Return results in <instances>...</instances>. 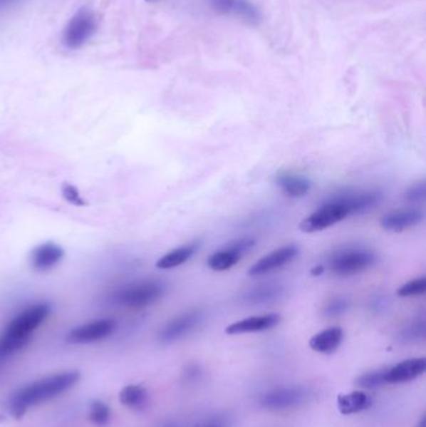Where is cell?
I'll return each mask as SVG.
<instances>
[{
    "mask_svg": "<svg viewBox=\"0 0 426 427\" xmlns=\"http://www.w3.org/2000/svg\"><path fill=\"white\" fill-rule=\"evenodd\" d=\"M386 370H378V371H370L368 374L361 375L356 380V385L361 389H376L386 384L385 382Z\"/></svg>",
    "mask_w": 426,
    "mask_h": 427,
    "instance_id": "cb8c5ba5",
    "label": "cell"
},
{
    "mask_svg": "<svg viewBox=\"0 0 426 427\" xmlns=\"http://www.w3.org/2000/svg\"><path fill=\"white\" fill-rule=\"evenodd\" d=\"M200 247V242H194L183 247H177L170 252H167L165 255H162L157 262V269L162 270H169L174 267H180L185 262H189L192 257L197 254Z\"/></svg>",
    "mask_w": 426,
    "mask_h": 427,
    "instance_id": "ffe728a7",
    "label": "cell"
},
{
    "mask_svg": "<svg viewBox=\"0 0 426 427\" xmlns=\"http://www.w3.org/2000/svg\"><path fill=\"white\" fill-rule=\"evenodd\" d=\"M338 408L343 415H353L371 406V398L365 392L353 391L338 396Z\"/></svg>",
    "mask_w": 426,
    "mask_h": 427,
    "instance_id": "44dd1931",
    "label": "cell"
},
{
    "mask_svg": "<svg viewBox=\"0 0 426 427\" xmlns=\"http://www.w3.org/2000/svg\"><path fill=\"white\" fill-rule=\"evenodd\" d=\"M426 292L425 277H417L414 280L405 282L398 289V297H422Z\"/></svg>",
    "mask_w": 426,
    "mask_h": 427,
    "instance_id": "603a6c76",
    "label": "cell"
},
{
    "mask_svg": "<svg viewBox=\"0 0 426 427\" xmlns=\"http://www.w3.org/2000/svg\"><path fill=\"white\" fill-rule=\"evenodd\" d=\"M97 18L88 9H80L71 16L63 31L61 41L66 49L76 51L85 46L97 31Z\"/></svg>",
    "mask_w": 426,
    "mask_h": 427,
    "instance_id": "8992f818",
    "label": "cell"
},
{
    "mask_svg": "<svg viewBox=\"0 0 426 427\" xmlns=\"http://www.w3.org/2000/svg\"><path fill=\"white\" fill-rule=\"evenodd\" d=\"M426 185L425 181H417L414 185H411L407 190L405 191L406 201H409L411 204H419L425 200Z\"/></svg>",
    "mask_w": 426,
    "mask_h": 427,
    "instance_id": "83f0119b",
    "label": "cell"
},
{
    "mask_svg": "<svg viewBox=\"0 0 426 427\" xmlns=\"http://www.w3.org/2000/svg\"><path fill=\"white\" fill-rule=\"evenodd\" d=\"M214 11L223 16L240 18L248 23H258L260 13L248 0H208Z\"/></svg>",
    "mask_w": 426,
    "mask_h": 427,
    "instance_id": "5bb4252c",
    "label": "cell"
},
{
    "mask_svg": "<svg viewBox=\"0 0 426 427\" xmlns=\"http://www.w3.org/2000/svg\"><path fill=\"white\" fill-rule=\"evenodd\" d=\"M61 195L66 199V202H69L74 206H87L88 201L81 195L80 191L69 182H64L61 186Z\"/></svg>",
    "mask_w": 426,
    "mask_h": 427,
    "instance_id": "484cf974",
    "label": "cell"
},
{
    "mask_svg": "<svg viewBox=\"0 0 426 427\" xmlns=\"http://www.w3.org/2000/svg\"><path fill=\"white\" fill-rule=\"evenodd\" d=\"M89 418L98 426H104L110 420V408L104 402L94 401L90 406Z\"/></svg>",
    "mask_w": 426,
    "mask_h": 427,
    "instance_id": "d4e9b609",
    "label": "cell"
},
{
    "mask_svg": "<svg viewBox=\"0 0 426 427\" xmlns=\"http://www.w3.org/2000/svg\"><path fill=\"white\" fill-rule=\"evenodd\" d=\"M402 335L405 337V340H417L419 337L422 339L425 336V321L421 320V321L412 324L411 326L406 329Z\"/></svg>",
    "mask_w": 426,
    "mask_h": 427,
    "instance_id": "f1b7e54d",
    "label": "cell"
},
{
    "mask_svg": "<svg viewBox=\"0 0 426 427\" xmlns=\"http://www.w3.org/2000/svg\"><path fill=\"white\" fill-rule=\"evenodd\" d=\"M281 320L279 314H266L260 317H251L243 319L240 321L233 322L225 329L228 335H241L250 332H263L276 326Z\"/></svg>",
    "mask_w": 426,
    "mask_h": 427,
    "instance_id": "2e32d148",
    "label": "cell"
},
{
    "mask_svg": "<svg viewBox=\"0 0 426 427\" xmlns=\"http://www.w3.org/2000/svg\"><path fill=\"white\" fill-rule=\"evenodd\" d=\"M299 252V247L294 244L275 249L274 252H269L268 255H265L253 264V267L249 269V277H263L273 272H279L285 267H288L290 262H294Z\"/></svg>",
    "mask_w": 426,
    "mask_h": 427,
    "instance_id": "ba28073f",
    "label": "cell"
},
{
    "mask_svg": "<svg viewBox=\"0 0 426 427\" xmlns=\"http://www.w3.org/2000/svg\"><path fill=\"white\" fill-rule=\"evenodd\" d=\"M426 371V360L424 357L409 359L396 364L385 372L386 384H404L420 377Z\"/></svg>",
    "mask_w": 426,
    "mask_h": 427,
    "instance_id": "9a60e30c",
    "label": "cell"
},
{
    "mask_svg": "<svg viewBox=\"0 0 426 427\" xmlns=\"http://www.w3.org/2000/svg\"><path fill=\"white\" fill-rule=\"evenodd\" d=\"M147 1H155V0H147Z\"/></svg>",
    "mask_w": 426,
    "mask_h": 427,
    "instance_id": "d6a6232c",
    "label": "cell"
},
{
    "mask_svg": "<svg viewBox=\"0 0 426 427\" xmlns=\"http://www.w3.org/2000/svg\"><path fill=\"white\" fill-rule=\"evenodd\" d=\"M255 239L243 237L234 242H230L227 247H222L218 252H213L207 260V265L213 272H227L235 267L251 249L255 247Z\"/></svg>",
    "mask_w": 426,
    "mask_h": 427,
    "instance_id": "52a82bcc",
    "label": "cell"
},
{
    "mask_svg": "<svg viewBox=\"0 0 426 427\" xmlns=\"http://www.w3.org/2000/svg\"><path fill=\"white\" fill-rule=\"evenodd\" d=\"M11 0H0V6H4V4H8V3H11Z\"/></svg>",
    "mask_w": 426,
    "mask_h": 427,
    "instance_id": "1f68e13d",
    "label": "cell"
},
{
    "mask_svg": "<svg viewBox=\"0 0 426 427\" xmlns=\"http://www.w3.org/2000/svg\"><path fill=\"white\" fill-rule=\"evenodd\" d=\"M376 262L378 257L371 250L364 247H344L334 252L324 267L336 277H348L369 270Z\"/></svg>",
    "mask_w": 426,
    "mask_h": 427,
    "instance_id": "277c9868",
    "label": "cell"
},
{
    "mask_svg": "<svg viewBox=\"0 0 426 427\" xmlns=\"http://www.w3.org/2000/svg\"><path fill=\"white\" fill-rule=\"evenodd\" d=\"M274 182L284 195L293 199H300L308 195L313 186L311 181L306 176L290 171H281L275 174Z\"/></svg>",
    "mask_w": 426,
    "mask_h": 427,
    "instance_id": "e0dca14e",
    "label": "cell"
},
{
    "mask_svg": "<svg viewBox=\"0 0 426 427\" xmlns=\"http://www.w3.org/2000/svg\"><path fill=\"white\" fill-rule=\"evenodd\" d=\"M284 294V287L278 282H268L254 287L243 294L241 302L246 305H265L279 300Z\"/></svg>",
    "mask_w": 426,
    "mask_h": 427,
    "instance_id": "ac0fdd59",
    "label": "cell"
},
{
    "mask_svg": "<svg viewBox=\"0 0 426 427\" xmlns=\"http://www.w3.org/2000/svg\"><path fill=\"white\" fill-rule=\"evenodd\" d=\"M310 395L309 390L304 387H279L264 393L260 398V403L268 410L283 411L303 405L309 400Z\"/></svg>",
    "mask_w": 426,
    "mask_h": 427,
    "instance_id": "9c48e42d",
    "label": "cell"
},
{
    "mask_svg": "<svg viewBox=\"0 0 426 427\" xmlns=\"http://www.w3.org/2000/svg\"><path fill=\"white\" fill-rule=\"evenodd\" d=\"M51 312L49 302H36L13 317L0 335V359H6L24 349Z\"/></svg>",
    "mask_w": 426,
    "mask_h": 427,
    "instance_id": "7a4b0ae2",
    "label": "cell"
},
{
    "mask_svg": "<svg viewBox=\"0 0 426 427\" xmlns=\"http://www.w3.org/2000/svg\"><path fill=\"white\" fill-rule=\"evenodd\" d=\"M424 211L416 207H402L386 212L381 217L380 225L384 230L390 232H404L420 225L424 222Z\"/></svg>",
    "mask_w": 426,
    "mask_h": 427,
    "instance_id": "7c38bea8",
    "label": "cell"
},
{
    "mask_svg": "<svg viewBox=\"0 0 426 427\" xmlns=\"http://www.w3.org/2000/svg\"><path fill=\"white\" fill-rule=\"evenodd\" d=\"M118 324L114 319H99L73 329L66 340L71 344H92L102 341L117 331Z\"/></svg>",
    "mask_w": 426,
    "mask_h": 427,
    "instance_id": "8fae6325",
    "label": "cell"
},
{
    "mask_svg": "<svg viewBox=\"0 0 426 427\" xmlns=\"http://www.w3.org/2000/svg\"><path fill=\"white\" fill-rule=\"evenodd\" d=\"M119 397H120V402L124 406L139 410L147 405V389L140 385H129L123 389Z\"/></svg>",
    "mask_w": 426,
    "mask_h": 427,
    "instance_id": "7402d4cb",
    "label": "cell"
},
{
    "mask_svg": "<svg viewBox=\"0 0 426 427\" xmlns=\"http://www.w3.org/2000/svg\"><path fill=\"white\" fill-rule=\"evenodd\" d=\"M349 309V302L348 299L343 297H334L331 299L324 307V315L328 317H339L344 314Z\"/></svg>",
    "mask_w": 426,
    "mask_h": 427,
    "instance_id": "4316f807",
    "label": "cell"
},
{
    "mask_svg": "<svg viewBox=\"0 0 426 427\" xmlns=\"http://www.w3.org/2000/svg\"><path fill=\"white\" fill-rule=\"evenodd\" d=\"M343 339H344V330L341 327H329L311 337L309 346L311 347V350L320 354H331L341 345Z\"/></svg>",
    "mask_w": 426,
    "mask_h": 427,
    "instance_id": "d6986e66",
    "label": "cell"
},
{
    "mask_svg": "<svg viewBox=\"0 0 426 427\" xmlns=\"http://www.w3.org/2000/svg\"><path fill=\"white\" fill-rule=\"evenodd\" d=\"M64 249L56 242H43L29 254V262L33 270L38 272H51L64 259Z\"/></svg>",
    "mask_w": 426,
    "mask_h": 427,
    "instance_id": "4fadbf2b",
    "label": "cell"
},
{
    "mask_svg": "<svg viewBox=\"0 0 426 427\" xmlns=\"http://www.w3.org/2000/svg\"><path fill=\"white\" fill-rule=\"evenodd\" d=\"M417 427H426L425 417H422V420H421L420 423H419V426H417Z\"/></svg>",
    "mask_w": 426,
    "mask_h": 427,
    "instance_id": "4dcf8cb0",
    "label": "cell"
},
{
    "mask_svg": "<svg viewBox=\"0 0 426 427\" xmlns=\"http://www.w3.org/2000/svg\"><path fill=\"white\" fill-rule=\"evenodd\" d=\"M80 380L78 371H66L44 377L38 381L31 382L11 397L9 410L13 416H23L31 407L36 406L43 402L49 401L54 397L68 391Z\"/></svg>",
    "mask_w": 426,
    "mask_h": 427,
    "instance_id": "6da1fadb",
    "label": "cell"
},
{
    "mask_svg": "<svg viewBox=\"0 0 426 427\" xmlns=\"http://www.w3.org/2000/svg\"><path fill=\"white\" fill-rule=\"evenodd\" d=\"M325 269L324 264H316L311 270H310V274L313 275V277H320V275H323L324 274Z\"/></svg>",
    "mask_w": 426,
    "mask_h": 427,
    "instance_id": "f546056e",
    "label": "cell"
},
{
    "mask_svg": "<svg viewBox=\"0 0 426 427\" xmlns=\"http://www.w3.org/2000/svg\"><path fill=\"white\" fill-rule=\"evenodd\" d=\"M167 292L160 280H142L122 287L114 294V302L123 307L142 309L159 302Z\"/></svg>",
    "mask_w": 426,
    "mask_h": 427,
    "instance_id": "5b68a950",
    "label": "cell"
},
{
    "mask_svg": "<svg viewBox=\"0 0 426 427\" xmlns=\"http://www.w3.org/2000/svg\"><path fill=\"white\" fill-rule=\"evenodd\" d=\"M351 215L353 211L346 197V192H343L330 197L329 200L321 204L314 212H311L309 217H305L300 222L299 229L306 234L321 232L346 220V217Z\"/></svg>",
    "mask_w": 426,
    "mask_h": 427,
    "instance_id": "3957f363",
    "label": "cell"
},
{
    "mask_svg": "<svg viewBox=\"0 0 426 427\" xmlns=\"http://www.w3.org/2000/svg\"><path fill=\"white\" fill-rule=\"evenodd\" d=\"M204 312L200 309H193L174 317L173 320L167 322L159 332V340L164 344L180 340L188 334L194 331L203 322Z\"/></svg>",
    "mask_w": 426,
    "mask_h": 427,
    "instance_id": "30bf717a",
    "label": "cell"
}]
</instances>
